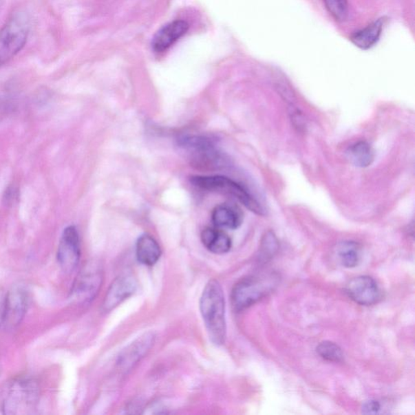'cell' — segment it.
<instances>
[{
	"label": "cell",
	"instance_id": "cell-7",
	"mask_svg": "<svg viewBox=\"0 0 415 415\" xmlns=\"http://www.w3.org/2000/svg\"><path fill=\"white\" fill-rule=\"evenodd\" d=\"M103 273L96 264H89L77 277L72 290V298L78 303H87L95 298L102 286Z\"/></svg>",
	"mask_w": 415,
	"mask_h": 415
},
{
	"label": "cell",
	"instance_id": "cell-4",
	"mask_svg": "<svg viewBox=\"0 0 415 415\" xmlns=\"http://www.w3.org/2000/svg\"><path fill=\"white\" fill-rule=\"evenodd\" d=\"M30 33L28 17L23 13L12 16L0 30V67L24 48Z\"/></svg>",
	"mask_w": 415,
	"mask_h": 415
},
{
	"label": "cell",
	"instance_id": "cell-14",
	"mask_svg": "<svg viewBox=\"0 0 415 415\" xmlns=\"http://www.w3.org/2000/svg\"><path fill=\"white\" fill-rule=\"evenodd\" d=\"M154 339L153 334L149 332V334L140 337L134 343L123 351L118 359V364L120 365V367L131 368L132 365L138 363L153 345Z\"/></svg>",
	"mask_w": 415,
	"mask_h": 415
},
{
	"label": "cell",
	"instance_id": "cell-12",
	"mask_svg": "<svg viewBox=\"0 0 415 415\" xmlns=\"http://www.w3.org/2000/svg\"><path fill=\"white\" fill-rule=\"evenodd\" d=\"M189 29L184 21H175L169 23L153 36L152 47L154 52H162L184 36Z\"/></svg>",
	"mask_w": 415,
	"mask_h": 415
},
{
	"label": "cell",
	"instance_id": "cell-22",
	"mask_svg": "<svg viewBox=\"0 0 415 415\" xmlns=\"http://www.w3.org/2000/svg\"><path fill=\"white\" fill-rule=\"evenodd\" d=\"M278 248L277 240L275 234L268 232L264 235L262 244V255L264 259L271 257Z\"/></svg>",
	"mask_w": 415,
	"mask_h": 415
},
{
	"label": "cell",
	"instance_id": "cell-3",
	"mask_svg": "<svg viewBox=\"0 0 415 415\" xmlns=\"http://www.w3.org/2000/svg\"><path fill=\"white\" fill-rule=\"evenodd\" d=\"M190 181L197 188L229 195V197L238 200L249 211L259 214V215L264 214V209L257 200H255L244 187L230 178L222 175H195L191 177Z\"/></svg>",
	"mask_w": 415,
	"mask_h": 415
},
{
	"label": "cell",
	"instance_id": "cell-6",
	"mask_svg": "<svg viewBox=\"0 0 415 415\" xmlns=\"http://www.w3.org/2000/svg\"><path fill=\"white\" fill-rule=\"evenodd\" d=\"M38 398V387L34 381H17L12 385L4 403V412L8 414L27 413L35 407Z\"/></svg>",
	"mask_w": 415,
	"mask_h": 415
},
{
	"label": "cell",
	"instance_id": "cell-8",
	"mask_svg": "<svg viewBox=\"0 0 415 415\" xmlns=\"http://www.w3.org/2000/svg\"><path fill=\"white\" fill-rule=\"evenodd\" d=\"M57 258L59 266L66 273L72 272L78 266L81 258L80 238L75 226H67L63 231Z\"/></svg>",
	"mask_w": 415,
	"mask_h": 415
},
{
	"label": "cell",
	"instance_id": "cell-25",
	"mask_svg": "<svg viewBox=\"0 0 415 415\" xmlns=\"http://www.w3.org/2000/svg\"><path fill=\"white\" fill-rule=\"evenodd\" d=\"M4 308H6V297L0 293V326L3 323Z\"/></svg>",
	"mask_w": 415,
	"mask_h": 415
},
{
	"label": "cell",
	"instance_id": "cell-13",
	"mask_svg": "<svg viewBox=\"0 0 415 415\" xmlns=\"http://www.w3.org/2000/svg\"><path fill=\"white\" fill-rule=\"evenodd\" d=\"M212 221L215 227L222 229L235 230L239 228L243 222V213L240 209L231 204L217 205L212 213Z\"/></svg>",
	"mask_w": 415,
	"mask_h": 415
},
{
	"label": "cell",
	"instance_id": "cell-11",
	"mask_svg": "<svg viewBox=\"0 0 415 415\" xmlns=\"http://www.w3.org/2000/svg\"><path fill=\"white\" fill-rule=\"evenodd\" d=\"M138 287L135 278L131 275H123L116 278L109 287L103 303L105 312L111 311L125 299L130 297Z\"/></svg>",
	"mask_w": 415,
	"mask_h": 415
},
{
	"label": "cell",
	"instance_id": "cell-2",
	"mask_svg": "<svg viewBox=\"0 0 415 415\" xmlns=\"http://www.w3.org/2000/svg\"><path fill=\"white\" fill-rule=\"evenodd\" d=\"M179 146L186 153L193 167L213 170L226 165L224 155L206 136H184L179 140Z\"/></svg>",
	"mask_w": 415,
	"mask_h": 415
},
{
	"label": "cell",
	"instance_id": "cell-17",
	"mask_svg": "<svg viewBox=\"0 0 415 415\" xmlns=\"http://www.w3.org/2000/svg\"><path fill=\"white\" fill-rule=\"evenodd\" d=\"M384 25V19L372 23L361 30L357 31L350 36V41L357 47L368 50L373 47L379 40Z\"/></svg>",
	"mask_w": 415,
	"mask_h": 415
},
{
	"label": "cell",
	"instance_id": "cell-24",
	"mask_svg": "<svg viewBox=\"0 0 415 415\" xmlns=\"http://www.w3.org/2000/svg\"><path fill=\"white\" fill-rule=\"evenodd\" d=\"M17 190L15 188H13V187L8 188L3 197L4 202H6L7 205L14 203V200L17 199Z\"/></svg>",
	"mask_w": 415,
	"mask_h": 415
},
{
	"label": "cell",
	"instance_id": "cell-10",
	"mask_svg": "<svg viewBox=\"0 0 415 415\" xmlns=\"http://www.w3.org/2000/svg\"><path fill=\"white\" fill-rule=\"evenodd\" d=\"M346 293L355 303L365 306L376 304L381 296L376 282L368 276L357 277L350 281L346 286Z\"/></svg>",
	"mask_w": 415,
	"mask_h": 415
},
{
	"label": "cell",
	"instance_id": "cell-21",
	"mask_svg": "<svg viewBox=\"0 0 415 415\" xmlns=\"http://www.w3.org/2000/svg\"><path fill=\"white\" fill-rule=\"evenodd\" d=\"M317 352L323 359L330 362H341L344 357L339 346L331 341H323L319 345Z\"/></svg>",
	"mask_w": 415,
	"mask_h": 415
},
{
	"label": "cell",
	"instance_id": "cell-23",
	"mask_svg": "<svg viewBox=\"0 0 415 415\" xmlns=\"http://www.w3.org/2000/svg\"><path fill=\"white\" fill-rule=\"evenodd\" d=\"M381 405L376 401H368L363 404V413L367 414H376L379 413Z\"/></svg>",
	"mask_w": 415,
	"mask_h": 415
},
{
	"label": "cell",
	"instance_id": "cell-20",
	"mask_svg": "<svg viewBox=\"0 0 415 415\" xmlns=\"http://www.w3.org/2000/svg\"><path fill=\"white\" fill-rule=\"evenodd\" d=\"M330 15L337 21L343 22L348 17L349 8L348 0H323Z\"/></svg>",
	"mask_w": 415,
	"mask_h": 415
},
{
	"label": "cell",
	"instance_id": "cell-16",
	"mask_svg": "<svg viewBox=\"0 0 415 415\" xmlns=\"http://www.w3.org/2000/svg\"><path fill=\"white\" fill-rule=\"evenodd\" d=\"M162 251L158 242L151 235H141L136 243V257L139 262L153 266L160 259Z\"/></svg>",
	"mask_w": 415,
	"mask_h": 415
},
{
	"label": "cell",
	"instance_id": "cell-18",
	"mask_svg": "<svg viewBox=\"0 0 415 415\" xmlns=\"http://www.w3.org/2000/svg\"><path fill=\"white\" fill-rule=\"evenodd\" d=\"M348 157L351 163L359 167L370 166L375 158V153L367 141H359L348 150Z\"/></svg>",
	"mask_w": 415,
	"mask_h": 415
},
{
	"label": "cell",
	"instance_id": "cell-19",
	"mask_svg": "<svg viewBox=\"0 0 415 415\" xmlns=\"http://www.w3.org/2000/svg\"><path fill=\"white\" fill-rule=\"evenodd\" d=\"M337 253L343 266L354 268L361 258V247L357 242L345 241L337 246Z\"/></svg>",
	"mask_w": 415,
	"mask_h": 415
},
{
	"label": "cell",
	"instance_id": "cell-15",
	"mask_svg": "<svg viewBox=\"0 0 415 415\" xmlns=\"http://www.w3.org/2000/svg\"><path fill=\"white\" fill-rule=\"evenodd\" d=\"M200 239L204 247L214 254H225L231 248L232 243L229 235L217 227L205 228Z\"/></svg>",
	"mask_w": 415,
	"mask_h": 415
},
{
	"label": "cell",
	"instance_id": "cell-5",
	"mask_svg": "<svg viewBox=\"0 0 415 415\" xmlns=\"http://www.w3.org/2000/svg\"><path fill=\"white\" fill-rule=\"evenodd\" d=\"M272 277H249L237 284L231 292V303L235 311L252 306L273 287Z\"/></svg>",
	"mask_w": 415,
	"mask_h": 415
},
{
	"label": "cell",
	"instance_id": "cell-1",
	"mask_svg": "<svg viewBox=\"0 0 415 415\" xmlns=\"http://www.w3.org/2000/svg\"><path fill=\"white\" fill-rule=\"evenodd\" d=\"M200 309L213 343H224L226 335L225 298L217 281H209L205 286L200 298Z\"/></svg>",
	"mask_w": 415,
	"mask_h": 415
},
{
	"label": "cell",
	"instance_id": "cell-9",
	"mask_svg": "<svg viewBox=\"0 0 415 415\" xmlns=\"http://www.w3.org/2000/svg\"><path fill=\"white\" fill-rule=\"evenodd\" d=\"M28 306V295L21 287H15L6 296L3 323L9 330L20 325Z\"/></svg>",
	"mask_w": 415,
	"mask_h": 415
}]
</instances>
